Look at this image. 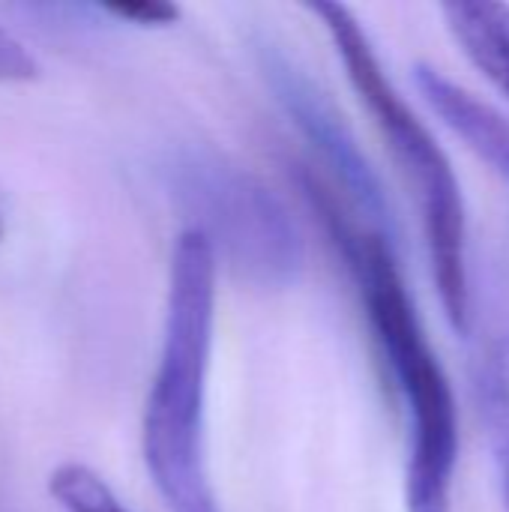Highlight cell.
Here are the masks:
<instances>
[{
  "label": "cell",
  "instance_id": "8",
  "mask_svg": "<svg viewBox=\"0 0 509 512\" xmlns=\"http://www.w3.org/2000/svg\"><path fill=\"white\" fill-rule=\"evenodd\" d=\"M477 399L509 512V339H498L483 351L477 369Z\"/></svg>",
  "mask_w": 509,
  "mask_h": 512
},
{
  "label": "cell",
  "instance_id": "5",
  "mask_svg": "<svg viewBox=\"0 0 509 512\" xmlns=\"http://www.w3.org/2000/svg\"><path fill=\"white\" fill-rule=\"evenodd\" d=\"M258 66L279 108L339 180L351 213L363 216L369 228L393 237L396 219L384 183L357 144V135L336 111L333 99L318 87V81L309 78V72L294 57H288L273 42H258Z\"/></svg>",
  "mask_w": 509,
  "mask_h": 512
},
{
  "label": "cell",
  "instance_id": "1",
  "mask_svg": "<svg viewBox=\"0 0 509 512\" xmlns=\"http://www.w3.org/2000/svg\"><path fill=\"white\" fill-rule=\"evenodd\" d=\"M300 189L327 225L360 291L369 330L408 420L405 510L450 512L459 462V408L393 252V237L357 225L348 204L315 174Z\"/></svg>",
  "mask_w": 509,
  "mask_h": 512
},
{
  "label": "cell",
  "instance_id": "9",
  "mask_svg": "<svg viewBox=\"0 0 509 512\" xmlns=\"http://www.w3.org/2000/svg\"><path fill=\"white\" fill-rule=\"evenodd\" d=\"M48 495L63 512H132L87 465L63 462L48 477Z\"/></svg>",
  "mask_w": 509,
  "mask_h": 512
},
{
  "label": "cell",
  "instance_id": "10",
  "mask_svg": "<svg viewBox=\"0 0 509 512\" xmlns=\"http://www.w3.org/2000/svg\"><path fill=\"white\" fill-rule=\"evenodd\" d=\"M42 72L33 51L6 27H0V84H21L36 81Z\"/></svg>",
  "mask_w": 509,
  "mask_h": 512
},
{
  "label": "cell",
  "instance_id": "11",
  "mask_svg": "<svg viewBox=\"0 0 509 512\" xmlns=\"http://www.w3.org/2000/svg\"><path fill=\"white\" fill-rule=\"evenodd\" d=\"M108 15L132 21V24H144V27H165L174 24L180 18V9L174 3H162V0H135V3H108L102 6Z\"/></svg>",
  "mask_w": 509,
  "mask_h": 512
},
{
  "label": "cell",
  "instance_id": "4",
  "mask_svg": "<svg viewBox=\"0 0 509 512\" xmlns=\"http://www.w3.org/2000/svg\"><path fill=\"white\" fill-rule=\"evenodd\" d=\"M171 189L210 243L216 264L252 288H288L303 270V237L285 201L249 168L189 147L171 162Z\"/></svg>",
  "mask_w": 509,
  "mask_h": 512
},
{
  "label": "cell",
  "instance_id": "7",
  "mask_svg": "<svg viewBox=\"0 0 509 512\" xmlns=\"http://www.w3.org/2000/svg\"><path fill=\"white\" fill-rule=\"evenodd\" d=\"M444 21L465 57L509 99V6L492 0H456Z\"/></svg>",
  "mask_w": 509,
  "mask_h": 512
},
{
  "label": "cell",
  "instance_id": "3",
  "mask_svg": "<svg viewBox=\"0 0 509 512\" xmlns=\"http://www.w3.org/2000/svg\"><path fill=\"white\" fill-rule=\"evenodd\" d=\"M309 12L321 18L354 93L366 105L375 129L393 153L399 174L417 198L441 309L450 327L465 333L471 321V279L468 216L459 177L429 126L411 111V105L384 72L360 18L342 3H309Z\"/></svg>",
  "mask_w": 509,
  "mask_h": 512
},
{
  "label": "cell",
  "instance_id": "2",
  "mask_svg": "<svg viewBox=\"0 0 509 512\" xmlns=\"http://www.w3.org/2000/svg\"><path fill=\"white\" fill-rule=\"evenodd\" d=\"M216 255L195 228L168 264L159 363L141 420L147 474L168 512H222L207 471V375L216 324Z\"/></svg>",
  "mask_w": 509,
  "mask_h": 512
},
{
  "label": "cell",
  "instance_id": "6",
  "mask_svg": "<svg viewBox=\"0 0 509 512\" xmlns=\"http://www.w3.org/2000/svg\"><path fill=\"white\" fill-rule=\"evenodd\" d=\"M417 87L432 111L444 120V126H450L486 165H492L504 180H509L507 117L435 66H417Z\"/></svg>",
  "mask_w": 509,
  "mask_h": 512
},
{
  "label": "cell",
  "instance_id": "12",
  "mask_svg": "<svg viewBox=\"0 0 509 512\" xmlns=\"http://www.w3.org/2000/svg\"><path fill=\"white\" fill-rule=\"evenodd\" d=\"M0 234H3V216H0Z\"/></svg>",
  "mask_w": 509,
  "mask_h": 512
}]
</instances>
